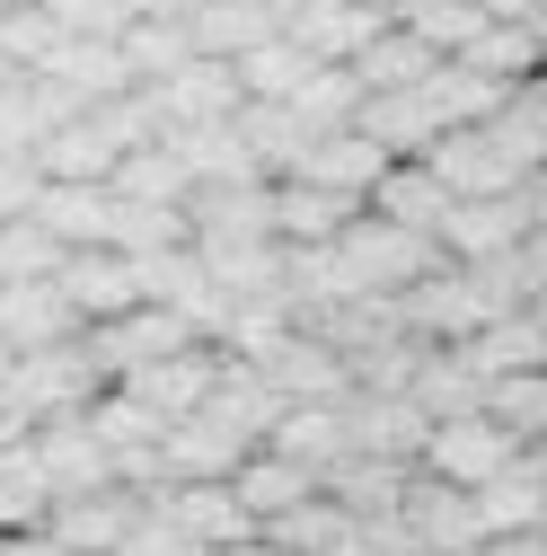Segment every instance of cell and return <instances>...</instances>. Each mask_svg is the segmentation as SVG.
Wrapping results in <instances>:
<instances>
[{
  "label": "cell",
  "instance_id": "18",
  "mask_svg": "<svg viewBox=\"0 0 547 556\" xmlns=\"http://www.w3.org/2000/svg\"><path fill=\"white\" fill-rule=\"evenodd\" d=\"M354 222H362V203L327 194L309 177H274V239H283V248H335Z\"/></svg>",
  "mask_w": 547,
  "mask_h": 556
},
{
  "label": "cell",
  "instance_id": "26",
  "mask_svg": "<svg viewBox=\"0 0 547 556\" xmlns=\"http://www.w3.org/2000/svg\"><path fill=\"white\" fill-rule=\"evenodd\" d=\"M459 354H468V371L486 380V389L512 380V371H547V318H538V309H512V318H495L486 336H468Z\"/></svg>",
  "mask_w": 547,
  "mask_h": 556
},
{
  "label": "cell",
  "instance_id": "8",
  "mask_svg": "<svg viewBox=\"0 0 547 556\" xmlns=\"http://www.w3.org/2000/svg\"><path fill=\"white\" fill-rule=\"evenodd\" d=\"M459 203H486V194H521L530 186V168L495 142V124H468V132H442L433 142V160H424Z\"/></svg>",
  "mask_w": 547,
  "mask_h": 556
},
{
  "label": "cell",
  "instance_id": "9",
  "mask_svg": "<svg viewBox=\"0 0 547 556\" xmlns=\"http://www.w3.org/2000/svg\"><path fill=\"white\" fill-rule=\"evenodd\" d=\"M186 222H194V248H256V239H274V177L194 186Z\"/></svg>",
  "mask_w": 547,
  "mask_h": 556
},
{
  "label": "cell",
  "instance_id": "27",
  "mask_svg": "<svg viewBox=\"0 0 547 556\" xmlns=\"http://www.w3.org/2000/svg\"><path fill=\"white\" fill-rule=\"evenodd\" d=\"M424 106L442 115V132H468V124H495L512 106V80L476 72V62H442V72L424 80Z\"/></svg>",
  "mask_w": 547,
  "mask_h": 556
},
{
  "label": "cell",
  "instance_id": "56",
  "mask_svg": "<svg viewBox=\"0 0 547 556\" xmlns=\"http://www.w3.org/2000/svg\"><path fill=\"white\" fill-rule=\"evenodd\" d=\"M406 556H433V547H406Z\"/></svg>",
  "mask_w": 547,
  "mask_h": 556
},
{
  "label": "cell",
  "instance_id": "20",
  "mask_svg": "<svg viewBox=\"0 0 547 556\" xmlns=\"http://www.w3.org/2000/svg\"><path fill=\"white\" fill-rule=\"evenodd\" d=\"M151 504H168V521H177L203 556H221V547H247V539H256V513L230 495V485H168V495H151Z\"/></svg>",
  "mask_w": 547,
  "mask_h": 556
},
{
  "label": "cell",
  "instance_id": "2",
  "mask_svg": "<svg viewBox=\"0 0 547 556\" xmlns=\"http://www.w3.org/2000/svg\"><path fill=\"white\" fill-rule=\"evenodd\" d=\"M106 389H115V380L98 371L89 336H80V344H44V354H18V371L0 380V397H10V406H27V425H62V415H89Z\"/></svg>",
  "mask_w": 547,
  "mask_h": 556
},
{
  "label": "cell",
  "instance_id": "16",
  "mask_svg": "<svg viewBox=\"0 0 547 556\" xmlns=\"http://www.w3.org/2000/svg\"><path fill=\"white\" fill-rule=\"evenodd\" d=\"M397 160L371 142V132H327V142H309V160L292 168V177H309V186H327V194H345V203H362V213H371V194H380V177H389Z\"/></svg>",
  "mask_w": 547,
  "mask_h": 556
},
{
  "label": "cell",
  "instance_id": "25",
  "mask_svg": "<svg viewBox=\"0 0 547 556\" xmlns=\"http://www.w3.org/2000/svg\"><path fill=\"white\" fill-rule=\"evenodd\" d=\"M371 213H380V222H397V230H433V239H442V230H450V213H459V194H450L424 160H397V168L380 177V194H371Z\"/></svg>",
  "mask_w": 547,
  "mask_h": 556
},
{
  "label": "cell",
  "instance_id": "4",
  "mask_svg": "<svg viewBox=\"0 0 547 556\" xmlns=\"http://www.w3.org/2000/svg\"><path fill=\"white\" fill-rule=\"evenodd\" d=\"M142 98H151L160 142H168V132H194V124H239L247 115V80H239V62H221V53H194L177 80H160Z\"/></svg>",
  "mask_w": 547,
  "mask_h": 556
},
{
  "label": "cell",
  "instance_id": "11",
  "mask_svg": "<svg viewBox=\"0 0 547 556\" xmlns=\"http://www.w3.org/2000/svg\"><path fill=\"white\" fill-rule=\"evenodd\" d=\"M36 459H44L53 504H72V495H106V485H115V451L98 442V425H89V415L36 425Z\"/></svg>",
  "mask_w": 547,
  "mask_h": 556
},
{
  "label": "cell",
  "instance_id": "40",
  "mask_svg": "<svg viewBox=\"0 0 547 556\" xmlns=\"http://www.w3.org/2000/svg\"><path fill=\"white\" fill-rule=\"evenodd\" d=\"M397 27H416L442 62H459V53L486 36L495 18H486V0H406V10H397Z\"/></svg>",
  "mask_w": 547,
  "mask_h": 556
},
{
  "label": "cell",
  "instance_id": "36",
  "mask_svg": "<svg viewBox=\"0 0 547 556\" xmlns=\"http://www.w3.org/2000/svg\"><path fill=\"white\" fill-rule=\"evenodd\" d=\"M44 521H53V485H44V459H36V442L0 451V539L44 530Z\"/></svg>",
  "mask_w": 547,
  "mask_h": 556
},
{
  "label": "cell",
  "instance_id": "42",
  "mask_svg": "<svg viewBox=\"0 0 547 556\" xmlns=\"http://www.w3.org/2000/svg\"><path fill=\"white\" fill-rule=\"evenodd\" d=\"M115 194H124V203H186V194H194V177H186V160H177L168 142H142V151H124Z\"/></svg>",
  "mask_w": 547,
  "mask_h": 556
},
{
  "label": "cell",
  "instance_id": "59",
  "mask_svg": "<svg viewBox=\"0 0 547 556\" xmlns=\"http://www.w3.org/2000/svg\"><path fill=\"white\" fill-rule=\"evenodd\" d=\"M194 10H203V0H194Z\"/></svg>",
  "mask_w": 547,
  "mask_h": 556
},
{
  "label": "cell",
  "instance_id": "21",
  "mask_svg": "<svg viewBox=\"0 0 547 556\" xmlns=\"http://www.w3.org/2000/svg\"><path fill=\"white\" fill-rule=\"evenodd\" d=\"M132 521H142V495H124V485H106V495H72V504H53V539L72 547V556H115L132 539Z\"/></svg>",
  "mask_w": 547,
  "mask_h": 556
},
{
  "label": "cell",
  "instance_id": "49",
  "mask_svg": "<svg viewBox=\"0 0 547 556\" xmlns=\"http://www.w3.org/2000/svg\"><path fill=\"white\" fill-rule=\"evenodd\" d=\"M512 98H521V106H530V115H538V132H547V72H538V80H521V89H512Z\"/></svg>",
  "mask_w": 547,
  "mask_h": 556
},
{
  "label": "cell",
  "instance_id": "43",
  "mask_svg": "<svg viewBox=\"0 0 547 556\" xmlns=\"http://www.w3.org/2000/svg\"><path fill=\"white\" fill-rule=\"evenodd\" d=\"M89 425H98V442L115 451V468H124V459H142V451H160V442H168V425H160V415H151V406H132L124 389H106V397L89 406Z\"/></svg>",
  "mask_w": 547,
  "mask_h": 556
},
{
  "label": "cell",
  "instance_id": "3",
  "mask_svg": "<svg viewBox=\"0 0 547 556\" xmlns=\"http://www.w3.org/2000/svg\"><path fill=\"white\" fill-rule=\"evenodd\" d=\"M397 530H406V547H433V556H486V547H495V530H486V513H476V495H468V485H450V477H433V468L406 477Z\"/></svg>",
  "mask_w": 547,
  "mask_h": 556
},
{
  "label": "cell",
  "instance_id": "15",
  "mask_svg": "<svg viewBox=\"0 0 547 556\" xmlns=\"http://www.w3.org/2000/svg\"><path fill=\"white\" fill-rule=\"evenodd\" d=\"M265 371H274V389H283V406H345V397L362 389V380H354V363L335 354L327 336H309V327H301V336H292Z\"/></svg>",
  "mask_w": 547,
  "mask_h": 556
},
{
  "label": "cell",
  "instance_id": "53",
  "mask_svg": "<svg viewBox=\"0 0 547 556\" xmlns=\"http://www.w3.org/2000/svg\"><path fill=\"white\" fill-rule=\"evenodd\" d=\"M530 468H538V477H547V442H530Z\"/></svg>",
  "mask_w": 547,
  "mask_h": 556
},
{
  "label": "cell",
  "instance_id": "58",
  "mask_svg": "<svg viewBox=\"0 0 547 556\" xmlns=\"http://www.w3.org/2000/svg\"><path fill=\"white\" fill-rule=\"evenodd\" d=\"M0 10H10V0H0Z\"/></svg>",
  "mask_w": 547,
  "mask_h": 556
},
{
  "label": "cell",
  "instance_id": "31",
  "mask_svg": "<svg viewBox=\"0 0 547 556\" xmlns=\"http://www.w3.org/2000/svg\"><path fill=\"white\" fill-rule=\"evenodd\" d=\"M476 513H486L495 539H538V530H547V477L530 468V451H521L495 485H476Z\"/></svg>",
  "mask_w": 547,
  "mask_h": 556
},
{
  "label": "cell",
  "instance_id": "23",
  "mask_svg": "<svg viewBox=\"0 0 547 556\" xmlns=\"http://www.w3.org/2000/svg\"><path fill=\"white\" fill-rule=\"evenodd\" d=\"M433 72H442V53H433V45L416 36V27H397V18H389V27H380V36L362 45V53H354V80H362V98H397V89H424Z\"/></svg>",
  "mask_w": 547,
  "mask_h": 556
},
{
  "label": "cell",
  "instance_id": "57",
  "mask_svg": "<svg viewBox=\"0 0 547 556\" xmlns=\"http://www.w3.org/2000/svg\"><path fill=\"white\" fill-rule=\"evenodd\" d=\"M538 36H547V10H538Z\"/></svg>",
  "mask_w": 547,
  "mask_h": 556
},
{
  "label": "cell",
  "instance_id": "6",
  "mask_svg": "<svg viewBox=\"0 0 547 556\" xmlns=\"http://www.w3.org/2000/svg\"><path fill=\"white\" fill-rule=\"evenodd\" d=\"M194 318H177V309H160V301H142V309H124L115 327H89V354H98V371L106 380H132V371H151V363H168V354H194Z\"/></svg>",
  "mask_w": 547,
  "mask_h": 556
},
{
  "label": "cell",
  "instance_id": "28",
  "mask_svg": "<svg viewBox=\"0 0 547 556\" xmlns=\"http://www.w3.org/2000/svg\"><path fill=\"white\" fill-rule=\"evenodd\" d=\"M354 132H371V142H380L389 160H433V142H442V115L424 106V89H397V98H362Z\"/></svg>",
  "mask_w": 547,
  "mask_h": 556
},
{
  "label": "cell",
  "instance_id": "1",
  "mask_svg": "<svg viewBox=\"0 0 547 556\" xmlns=\"http://www.w3.org/2000/svg\"><path fill=\"white\" fill-rule=\"evenodd\" d=\"M450 265V248L433 230H397L380 213H362L345 239H335V274H345V301H406L416 283Z\"/></svg>",
  "mask_w": 547,
  "mask_h": 556
},
{
  "label": "cell",
  "instance_id": "22",
  "mask_svg": "<svg viewBox=\"0 0 547 556\" xmlns=\"http://www.w3.org/2000/svg\"><path fill=\"white\" fill-rule=\"evenodd\" d=\"M256 442H239L230 425H213V415H186V425H168V477L177 485H230L247 468Z\"/></svg>",
  "mask_w": 547,
  "mask_h": 556
},
{
  "label": "cell",
  "instance_id": "24",
  "mask_svg": "<svg viewBox=\"0 0 547 556\" xmlns=\"http://www.w3.org/2000/svg\"><path fill=\"white\" fill-rule=\"evenodd\" d=\"M380 27H389V10H362V0H301L283 18V36H301L318 62H354Z\"/></svg>",
  "mask_w": 547,
  "mask_h": 556
},
{
  "label": "cell",
  "instance_id": "35",
  "mask_svg": "<svg viewBox=\"0 0 547 556\" xmlns=\"http://www.w3.org/2000/svg\"><path fill=\"white\" fill-rule=\"evenodd\" d=\"M318 72V53L301 45V36H265V45H247L239 53V80H247V106H283V98H301V80Z\"/></svg>",
  "mask_w": 547,
  "mask_h": 556
},
{
  "label": "cell",
  "instance_id": "19",
  "mask_svg": "<svg viewBox=\"0 0 547 556\" xmlns=\"http://www.w3.org/2000/svg\"><path fill=\"white\" fill-rule=\"evenodd\" d=\"M230 495H239V504L256 513V530H265V521L301 513L309 495H327V477H318V468H301L292 451H274V442H265V451H247V468L230 477Z\"/></svg>",
  "mask_w": 547,
  "mask_h": 556
},
{
  "label": "cell",
  "instance_id": "10",
  "mask_svg": "<svg viewBox=\"0 0 547 556\" xmlns=\"http://www.w3.org/2000/svg\"><path fill=\"white\" fill-rule=\"evenodd\" d=\"M62 292H72L80 327H115L124 309H142V256H124V248H72V265H62Z\"/></svg>",
  "mask_w": 547,
  "mask_h": 556
},
{
  "label": "cell",
  "instance_id": "45",
  "mask_svg": "<svg viewBox=\"0 0 547 556\" xmlns=\"http://www.w3.org/2000/svg\"><path fill=\"white\" fill-rule=\"evenodd\" d=\"M486 415L521 433V451L547 442V371H512V380H495V389H486Z\"/></svg>",
  "mask_w": 547,
  "mask_h": 556
},
{
  "label": "cell",
  "instance_id": "7",
  "mask_svg": "<svg viewBox=\"0 0 547 556\" xmlns=\"http://www.w3.org/2000/svg\"><path fill=\"white\" fill-rule=\"evenodd\" d=\"M530 239H538V203H530V186H521V194H486V203H459L450 230H442L450 265H495V256H521Z\"/></svg>",
  "mask_w": 547,
  "mask_h": 556
},
{
  "label": "cell",
  "instance_id": "32",
  "mask_svg": "<svg viewBox=\"0 0 547 556\" xmlns=\"http://www.w3.org/2000/svg\"><path fill=\"white\" fill-rule=\"evenodd\" d=\"M115 45H124V72H132V89H160V80H177L186 62L203 53L186 18H132Z\"/></svg>",
  "mask_w": 547,
  "mask_h": 556
},
{
  "label": "cell",
  "instance_id": "29",
  "mask_svg": "<svg viewBox=\"0 0 547 556\" xmlns=\"http://www.w3.org/2000/svg\"><path fill=\"white\" fill-rule=\"evenodd\" d=\"M44 80H62L80 106H106V98H132V72H124V45L106 36H62V53L44 62Z\"/></svg>",
  "mask_w": 547,
  "mask_h": 556
},
{
  "label": "cell",
  "instance_id": "50",
  "mask_svg": "<svg viewBox=\"0 0 547 556\" xmlns=\"http://www.w3.org/2000/svg\"><path fill=\"white\" fill-rule=\"evenodd\" d=\"M538 10L547 0H486V18H530V27H538Z\"/></svg>",
  "mask_w": 547,
  "mask_h": 556
},
{
  "label": "cell",
  "instance_id": "44",
  "mask_svg": "<svg viewBox=\"0 0 547 556\" xmlns=\"http://www.w3.org/2000/svg\"><path fill=\"white\" fill-rule=\"evenodd\" d=\"M0 53H10L18 72H44V62L62 53V18L44 10V0H10V10H0Z\"/></svg>",
  "mask_w": 547,
  "mask_h": 556
},
{
  "label": "cell",
  "instance_id": "12",
  "mask_svg": "<svg viewBox=\"0 0 547 556\" xmlns=\"http://www.w3.org/2000/svg\"><path fill=\"white\" fill-rule=\"evenodd\" d=\"M213 380H221V344H194V354H168V363L132 371V380H115V389H124L132 406H151L160 425H186V415H203Z\"/></svg>",
  "mask_w": 547,
  "mask_h": 556
},
{
  "label": "cell",
  "instance_id": "14",
  "mask_svg": "<svg viewBox=\"0 0 547 556\" xmlns=\"http://www.w3.org/2000/svg\"><path fill=\"white\" fill-rule=\"evenodd\" d=\"M0 336H10V354H44V344H80L89 327L53 274V283H0Z\"/></svg>",
  "mask_w": 547,
  "mask_h": 556
},
{
  "label": "cell",
  "instance_id": "47",
  "mask_svg": "<svg viewBox=\"0 0 547 556\" xmlns=\"http://www.w3.org/2000/svg\"><path fill=\"white\" fill-rule=\"evenodd\" d=\"M44 160H0V222H27L36 203H44Z\"/></svg>",
  "mask_w": 547,
  "mask_h": 556
},
{
  "label": "cell",
  "instance_id": "46",
  "mask_svg": "<svg viewBox=\"0 0 547 556\" xmlns=\"http://www.w3.org/2000/svg\"><path fill=\"white\" fill-rule=\"evenodd\" d=\"M44 10L62 18V36H106L115 45L132 18H142V0H44Z\"/></svg>",
  "mask_w": 547,
  "mask_h": 556
},
{
  "label": "cell",
  "instance_id": "48",
  "mask_svg": "<svg viewBox=\"0 0 547 556\" xmlns=\"http://www.w3.org/2000/svg\"><path fill=\"white\" fill-rule=\"evenodd\" d=\"M18 442H36V425H27V406L0 397V451H18Z\"/></svg>",
  "mask_w": 547,
  "mask_h": 556
},
{
  "label": "cell",
  "instance_id": "39",
  "mask_svg": "<svg viewBox=\"0 0 547 556\" xmlns=\"http://www.w3.org/2000/svg\"><path fill=\"white\" fill-rule=\"evenodd\" d=\"M459 62H476V72H495V80H512V89H521V80H538V72H547V36H538L530 18H495L486 36L459 53Z\"/></svg>",
  "mask_w": 547,
  "mask_h": 556
},
{
  "label": "cell",
  "instance_id": "41",
  "mask_svg": "<svg viewBox=\"0 0 547 556\" xmlns=\"http://www.w3.org/2000/svg\"><path fill=\"white\" fill-rule=\"evenodd\" d=\"M62 265H72V248H62L36 213L27 222H0V283H53Z\"/></svg>",
  "mask_w": 547,
  "mask_h": 556
},
{
  "label": "cell",
  "instance_id": "5",
  "mask_svg": "<svg viewBox=\"0 0 547 556\" xmlns=\"http://www.w3.org/2000/svg\"><path fill=\"white\" fill-rule=\"evenodd\" d=\"M512 459H521V433L495 425V415L476 406V415H450V425L424 433V459H416V468H433V477H450V485H468V495H476V485H495Z\"/></svg>",
  "mask_w": 547,
  "mask_h": 556
},
{
  "label": "cell",
  "instance_id": "17",
  "mask_svg": "<svg viewBox=\"0 0 547 556\" xmlns=\"http://www.w3.org/2000/svg\"><path fill=\"white\" fill-rule=\"evenodd\" d=\"M345 425H354V451L362 459H424V433L433 415L416 397H380V389H354L345 397Z\"/></svg>",
  "mask_w": 547,
  "mask_h": 556
},
{
  "label": "cell",
  "instance_id": "37",
  "mask_svg": "<svg viewBox=\"0 0 547 556\" xmlns=\"http://www.w3.org/2000/svg\"><path fill=\"white\" fill-rule=\"evenodd\" d=\"M186 27H194V45H203V53H221V62H239V53H247V45H265V36H283V18H274L265 0H203Z\"/></svg>",
  "mask_w": 547,
  "mask_h": 556
},
{
  "label": "cell",
  "instance_id": "54",
  "mask_svg": "<svg viewBox=\"0 0 547 556\" xmlns=\"http://www.w3.org/2000/svg\"><path fill=\"white\" fill-rule=\"evenodd\" d=\"M10 80H18V62H10V53H0V89H10Z\"/></svg>",
  "mask_w": 547,
  "mask_h": 556
},
{
  "label": "cell",
  "instance_id": "55",
  "mask_svg": "<svg viewBox=\"0 0 547 556\" xmlns=\"http://www.w3.org/2000/svg\"><path fill=\"white\" fill-rule=\"evenodd\" d=\"M362 10H389V18H397V10H406V0H362Z\"/></svg>",
  "mask_w": 547,
  "mask_h": 556
},
{
  "label": "cell",
  "instance_id": "30",
  "mask_svg": "<svg viewBox=\"0 0 547 556\" xmlns=\"http://www.w3.org/2000/svg\"><path fill=\"white\" fill-rule=\"evenodd\" d=\"M406 477H416V459H362V451H345L327 468V495L345 504L354 521H389L397 495H406Z\"/></svg>",
  "mask_w": 547,
  "mask_h": 556
},
{
  "label": "cell",
  "instance_id": "38",
  "mask_svg": "<svg viewBox=\"0 0 547 556\" xmlns=\"http://www.w3.org/2000/svg\"><path fill=\"white\" fill-rule=\"evenodd\" d=\"M274 451H292L301 468H335V459H345L354 451V425H345V406H292L283 415V425H274Z\"/></svg>",
  "mask_w": 547,
  "mask_h": 556
},
{
  "label": "cell",
  "instance_id": "51",
  "mask_svg": "<svg viewBox=\"0 0 547 556\" xmlns=\"http://www.w3.org/2000/svg\"><path fill=\"white\" fill-rule=\"evenodd\" d=\"M486 556H547V530H538V539H495Z\"/></svg>",
  "mask_w": 547,
  "mask_h": 556
},
{
  "label": "cell",
  "instance_id": "34",
  "mask_svg": "<svg viewBox=\"0 0 547 556\" xmlns=\"http://www.w3.org/2000/svg\"><path fill=\"white\" fill-rule=\"evenodd\" d=\"M36 222H44L62 248H106V239H115V186H44Z\"/></svg>",
  "mask_w": 547,
  "mask_h": 556
},
{
  "label": "cell",
  "instance_id": "33",
  "mask_svg": "<svg viewBox=\"0 0 547 556\" xmlns=\"http://www.w3.org/2000/svg\"><path fill=\"white\" fill-rule=\"evenodd\" d=\"M354 530H362V521L335 504V495H309L301 513L265 521V547H274V556H345V547H354Z\"/></svg>",
  "mask_w": 547,
  "mask_h": 556
},
{
  "label": "cell",
  "instance_id": "13",
  "mask_svg": "<svg viewBox=\"0 0 547 556\" xmlns=\"http://www.w3.org/2000/svg\"><path fill=\"white\" fill-rule=\"evenodd\" d=\"M203 415H213V425H230L239 442H274V425H283V389H274V371L265 363H239V354H221V380H213V397H203Z\"/></svg>",
  "mask_w": 547,
  "mask_h": 556
},
{
  "label": "cell",
  "instance_id": "52",
  "mask_svg": "<svg viewBox=\"0 0 547 556\" xmlns=\"http://www.w3.org/2000/svg\"><path fill=\"white\" fill-rule=\"evenodd\" d=\"M10 371H18V354H10V336H0V380H10Z\"/></svg>",
  "mask_w": 547,
  "mask_h": 556
}]
</instances>
